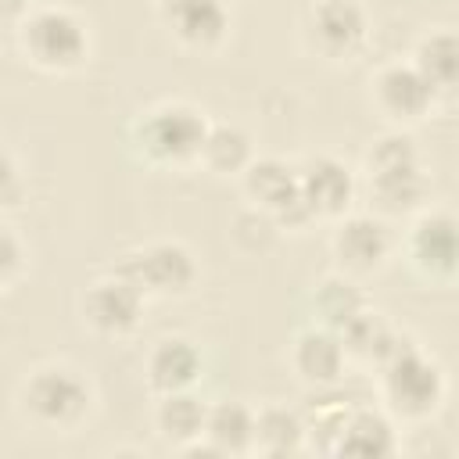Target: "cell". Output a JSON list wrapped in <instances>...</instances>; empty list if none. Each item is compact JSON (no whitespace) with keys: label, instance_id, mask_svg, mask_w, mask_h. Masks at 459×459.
<instances>
[{"label":"cell","instance_id":"cell-4","mask_svg":"<svg viewBox=\"0 0 459 459\" xmlns=\"http://www.w3.org/2000/svg\"><path fill=\"white\" fill-rule=\"evenodd\" d=\"M18 409L29 423L43 427V430H57L68 434L75 430L90 409H93V387L90 380L68 366V362H47L36 366L18 391Z\"/></svg>","mask_w":459,"mask_h":459},{"label":"cell","instance_id":"cell-20","mask_svg":"<svg viewBox=\"0 0 459 459\" xmlns=\"http://www.w3.org/2000/svg\"><path fill=\"white\" fill-rule=\"evenodd\" d=\"M412 65L427 75V82L437 93H455L459 90V32L434 29L420 36V43L412 47Z\"/></svg>","mask_w":459,"mask_h":459},{"label":"cell","instance_id":"cell-19","mask_svg":"<svg viewBox=\"0 0 459 459\" xmlns=\"http://www.w3.org/2000/svg\"><path fill=\"white\" fill-rule=\"evenodd\" d=\"M255 420L258 409L222 398L208 405V423H204V441L215 455H247L255 452Z\"/></svg>","mask_w":459,"mask_h":459},{"label":"cell","instance_id":"cell-21","mask_svg":"<svg viewBox=\"0 0 459 459\" xmlns=\"http://www.w3.org/2000/svg\"><path fill=\"white\" fill-rule=\"evenodd\" d=\"M341 341L348 348V359H359V362H373V369L405 341L402 330H394L380 312L366 308L362 316H355L344 330H341Z\"/></svg>","mask_w":459,"mask_h":459},{"label":"cell","instance_id":"cell-1","mask_svg":"<svg viewBox=\"0 0 459 459\" xmlns=\"http://www.w3.org/2000/svg\"><path fill=\"white\" fill-rule=\"evenodd\" d=\"M366 169V194L377 215H409L420 212L427 201V172L416 140L405 129L380 133L362 158Z\"/></svg>","mask_w":459,"mask_h":459},{"label":"cell","instance_id":"cell-9","mask_svg":"<svg viewBox=\"0 0 459 459\" xmlns=\"http://www.w3.org/2000/svg\"><path fill=\"white\" fill-rule=\"evenodd\" d=\"M143 305H147V294L133 280H126L118 269L90 280L79 298L82 323L100 337H129L143 319Z\"/></svg>","mask_w":459,"mask_h":459},{"label":"cell","instance_id":"cell-16","mask_svg":"<svg viewBox=\"0 0 459 459\" xmlns=\"http://www.w3.org/2000/svg\"><path fill=\"white\" fill-rule=\"evenodd\" d=\"M143 373H147V384L154 394H169V391H186L201 380L204 373V355L201 348L183 337V333H172V337H161L154 341V348L147 351V362H143Z\"/></svg>","mask_w":459,"mask_h":459},{"label":"cell","instance_id":"cell-5","mask_svg":"<svg viewBox=\"0 0 459 459\" xmlns=\"http://www.w3.org/2000/svg\"><path fill=\"white\" fill-rule=\"evenodd\" d=\"M18 50L39 72H72L90 54V29L68 7H32L18 18Z\"/></svg>","mask_w":459,"mask_h":459},{"label":"cell","instance_id":"cell-23","mask_svg":"<svg viewBox=\"0 0 459 459\" xmlns=\"http://www.w3.org/2000/svg\"><path fill=\"white\" fill-rule=\"evenodd\" d=\"M312 308H316V323H323V326H330V330L341 333L369 305H366L362 287L348 273H333V276L319 280V287L312 290Z\"/></svg>","mask_w":459,"mask_h":459},{"label":"cell","instance_id":"cell-13","mask_svg":"<svg viewBox=\"0 0 459 459\" xmlns=\"http://www.w3.org/2000/svg\"><path fill=\"white\" fill-rule=\"evenodd\" d=\"M301 197L312 219H341L355 201V172L333 154H312L298 165Z\"/></svg>","mask_w":459,"mask_h":459},{"label":"cell","instance_id":"cell-24","mask_svg":"<svg viewBox=\"0 0 459 459\" xmlns=\"http://www.w3.org/2000/svg\"><path fill=\"white\" fill-rule=\"evenodd\" d=\"M308 423L287 405H262L255 420V452L258 455H294L305 448Z\"/></svg>","mask_w":459,"mask_h":459},{"label":"cell","instance_id":"cell-12","mask_svg":"<svg viewBox=\"0 0 459 459\" xmlns=\"http://www.w3.org/2000/svg\"><path fill=\"white\" fill-rule=\"evenodd\" d=\"M330 251L348 276L373 273L387 262L391 255V230L387 219L377 212H359V215H341L333 233H330Z\"/></svg>","mask_w":459,"mask_h":459},{"label":"cell","instance_id":"cell-15","mask_svg":"<svg viewBox=\"0 0 459 459\" xmlns=\"http://www.w3.org/2000/svg\"><path fill=\"white\" fill-rule=\"evenodd\" d=\"M158 14H161V25L172 32V39L190 50L219 47L233 22L226 0H161Z\"/></svg>","mask_w":459,"mask_h":459},{"label":"cell","instance_id":"cell-25","mask_svg":"<svg viewBox=\"0 0 459 459\" xmlns=\"http://www.w3.org/2000/svg\"><path fill=\"white\" fill-rule=\"evenodd\" d=\"M22 258H25V247H22L18 233H14V226H4L0 230V280H4V287H11L18 280Z\"/></svg>","mask_w":459,"mask_h":459},{"label":"cell","instance_id":"cell-22","mask_svg":"<svg viewBox=\"0 0 459 459\" xmlns=\"http://www.w3.org/2000/svg\"><path fill=\"white\" fill-rule=\"evenodd\" d=\"M197 161L215 176H244V169L255 161L251 136L233 122H212Z\"/></svg>","mask_w":459,"mask_h":459},{"label":"cell","instance_id":"cell-8","mask_svg":"<svg viewBox=\"0 0 459 459\" xmlns=\"http://www.w3.org/2000/svg\"><path fill=\"white\" fill-rule=\"evenodd\" d=\"M240 179H244L247 201L262 215H269L276 226L298 230L312 222V212L305 208V197H301V176L283 158H255Z\"/></svg>","mask_w":459,"mask_h":459},{"label":"cell","instance_id":"cell-14","mask_svg":"<svg viewBox=\"0 0 459 459\" xmlns=\"http://www.w3.org/2000/svg\"><path fill=\"white\" fill-rule=\"evenodd\" d=\"M344 366H348V348H344L337 330H330L323 323H312V326L294 333V341H290V369L298 373L301 384H308L316 391L333 387L344 377Z\"/></svg>","mask_w":459,"mask_h":459},{"label":"cell","instance_id":"cell-3","mask_svg":"<svg viewBox=\"0 0 459 459\" xmlns=\"http://www.w3.org/2000/svg\"><path fill=\"white\" fill-rule=\"evenodd\" d=\"M208 126L212 122L201 108L186 100H161L133 118L129 143L151 165H186L201 158Z\"/></svg>","mask_w":459,"mask_h":459},{"label":"cell","instance_id":"cell-7","mask_svg":"<svg viewBox=\"0 0 459 459\" xmlns=\"http://www.w3.org/2000/svg\"><path fill=\"white\" fill-rule=\"evenodd\" d=\"M405 258L416 276L448 283L459 276V215L427 208L405 230Z\"/></svg>","mask_w":459,"mask_h":459},{"label":"cell","instance_id":"cell-17","mask_svg":"<svg viewBox=\"0 0 459 459\" xmlns=\"http://www.w3.org/2000/svg\"><path fill=\"white\" fill-rule=\"evenodd\" d=\"M394 452H398V427H394V416L384 405L380 409H369V405L348 409V416L341 423V434H337V445H333V455L384 459V455H394Z\"/></svg>","mask_w":459,"mask_h":459},{"label":"cell","instance_id":"cell-2","mask_svg":"<svg viewBox=\"0 0 459 459\" xmlns=\"http://www.w3.org/2000/svg\"><path fill=\"white\" fill-rule=\"evenodd\" d=\"M377 391L394 420L416 423L441 409L448 380L445 369L405 333V341L377 366Z\"/></svg>","mask_w":459,"mask_h":459},{"label":"cell","instance_id":"cell-10","mask_svg":"<svg viewBox=\"0 0 459 459\" xmlns=\"http://www.w3.org/2000/svg\"><path fill=\"white\" fill-rule=\"evenodd\" d=\"M437 97L441 93L427 82V75L412 65V57L409 61H387L369 79V100H373V108L387 122H394L398 129L420 122L423 115H430V108H434Z\"/></svg>","mask_w":459,"mask_h":459},{"label":"cell","instance_id":"cell-11","mask_svg":"<svg viewBox=\"0 0 459 459\" xmlns=\"http://www.w3.org/2000/svg\"><path fill=\"white\" fill-rule=\"evenodd\" d=\"M308 47L326 61H348L369 36V14L359 0H316L305 14Z\"/></svg>","mask_w":459,"mask_h":459},{"label":"cell","instance_id":"cell-6","mask_svg":"<svg viewBox=\"0 0 459 459\" xmlns=\"http://www.w3.org/2000/svg\"><path fill=\"white\" fill-rule=\"evenodd\" d=\"M115 269L133 280L147 298H179L190 294L197 283V258L179 240H151L129 247Z\"/></svg>","mask_w":459,"mask_h":459},{"label":"cell","instance_id":"cell-18","mask_svg":"<svg viewBox=\"0 0 459 459\" xmlns=\"http://www.w3.org/2000/svg\"><path fill=\"white\" fill-rule=\"evenodd\" d=\"M204 423H208V405L194 394V387L158 394V402H154V430H158V437L165 445L186 452L190 445H197L204 437Z\"/></svg>","mask_w":459,"mask_h":459}]
</instances>
